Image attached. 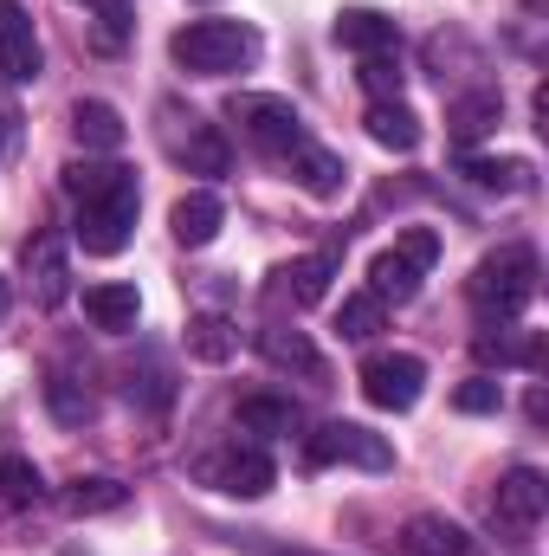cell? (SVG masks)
<instances>
[{
	"mask_svg": "<svg viewBox=\"0 0 549 556\" xmlns=\"http://www.w3.org/2000/svg\"><path fill=\"white\" fill-rule=\"evenodd\" d=\"M537 253L531 247H498V253H485L478 260V273H472V304H478V317L485 324H518L524 311H531V298H537Z\"/></svg>",
	"mask_w": 549,
	"mask_h": 556,
	"instance_id": "1",
	"label": "cell"
},
{
	"mask_svg": "<svg viewBox=\"0 0 549 556\" xmlns=\"http://www.w3.org/2000/svg\"><path fill=\"white\" fill-rule=\"evenodd\" d=\"M253 52H259V33H253L246 20H194V26H181V33L168 39V59H175L181 72H194V78H227V72H240Z\"/></svg>",
	"mask_w": 549,
	"mask_h": 556,
	"instance_id": "2",
	"label": "cell"
},
{
	"mask_svg": "<svg viewBox=\"0 0 549 556\" xmlns=\"http://www.w3.org/2000/svg\"><path fill=\"white\" fill-rule=\"evenodd\" d=\"M433 260H439V233H433V227H408L388 253L369 260V298L408 304L413 291H420V278L433 273Z\"/></svg>",
	"mask_w": 549,
	"mask_h": 556,
	"instance_id": "3",
	"label": "cell"
},
{
	"mask_svg": "<svg viewBox=\"0 0 549 556\" xmlns=\"http://www.w3.org/2000/svg\"><path fill=\"white\" fill-rule=\"evenodd\" d=\"M155 117H162V124H155V130H162V149H168L188 175H227L233 155H227L220 124H207L201 111H181V104H162Z\"/></svg>",
	"mask_w": 549,
	"mask_h": 556,
	"instance_id": "4",
	"label": "cell"
},
{
	"mask_svg": "<svg viewBox=\"0 0 549 556\" xmlns=\"http://www.w3.org/2000/svg\"><path fill=\"white\" fill-rule=\"evenodd\" d=\"M304 459L310 466H362V472H395V446L388 433L362 427V420H330L304 440Z\"/></svg>",
	"mask_w": 549,
	"mask_h": 556,
	"instance_id": "5",
	"label": "cell"
},
{
	"mask_svg": "<svg viewBox=\"0 0 549 556\" xmlns=\"http://www.w3.org/2000/svg\"><path fill=\"white\" fill-rule=\"evenodd\" d=\"M227 117L240 124V137L259 142L266 155H284L291 142H304V117L291 98H272V91H233L227 98Z\"/></svg>",
	"mask_w": 549,
	"mask_h": 556,
	"instance_id": "6",
	"label": "cell"
},
{
	"mask_svg": "<svg viewBox=\"0 0 549 556\" xmlns=\"http://www.w3.org/2000/svg\"><path fill=\"white\" fill-rule=\"evenodd\" d=\"M544 511H549V479L537 466H511L498 479V492H491V531L518 544V538H531L544 525Z\"/></svg>",
	"mask_w": 549,
	"mask_h": 556,
	"instance_id": "7",
	"label": "cell"
},
{
	"mask_svg": "<svg viewBox=\"0 0 549 556\" xmlns=\"http://www.w3.org/2000/svg\"><path fill=\"white\" fill-rule=\"evenodd\" d=\"M137 181L130 188H117V194H98V201H78V247L85 253H98V260H111V253H124L130 247V233H137Z\"/></svg>",
	"mask_w": 549,
	"mask_h": 556,
	"instance_id": "8",
	"label": "cell"
},
{
	"mask_svg": "<svg viewBox=\"0 0 549 556\" xmlns=\"http://www.w3.org/2000/svg\"><path fill=\"white\" fill-rule=\"evenodd\" d=\"M420 389H426V363L408 356V350H382V356L362 363V395L382 415H408L413 402H420Z\"/></svg>",
	"mask_w": 549,
	"mask_h": 556,
	"instance_id": "9",
	"label": "cell"
},
{
	"mask_svg": "<svg viewBox=\"0 0 549 556\" xmlns=\"http://www.w3.org/2000/svg\"><path fill=\"white\" fill-rule=\"evenodd\" d=\"M214 492H227V498H266L272 492V459L259 453V446H227V453H214V459H201L194 466Z\"/></svg>",
	"mask_w": 549,
	"mask_h": 556,
	"instance_id": "10",
	"label": "cell"
},
{
	"mask_svg": "<svg viewBox=\"0 0 549 556\" xmlns=\"http://www.w3.org/2000/svg\"><path fill=\"white\" fill-rule=\"evenodd\" d=\"M39 33H33V13L20 0H0V72L13 85H33L39 78Z\"/></svg>",
	"mask_w": 549,
	"mask_h": 556,
	"instance_id": "11",
	"label": "cell"
},
{
	"mask_svg": "<svg viewBox=\"0 0 549 556\" xmlns=\"http://www.w3.org/2000/svg\"><path fill=\"white\" fill-rule=\"evenodd\" d=\"M26 291H33L39 311H59V304H65L72 266H65V240H59V233H39V240L26 247Z\"/></svg>",
	"mask_w": 549,
	"mask_h": 556,
	"instance_id": "12",
	"label": "cell"
},
{
	"mask_svg": "<svg viewBox=\"0 0 549 556\" xmlns=\"http://www.w3.org/2000/svg\"><path fill=\"white\" fill-rule=\"evenodd\" d=\"M330 278H336V260H330V253H310V260H291V266H278L266 291H272L278 304L304 311V304H323V298H330Z\"/></svg>",
	"mask_w": 549,
	"mask_h": 556,
	"instance_id": "13",
	"label": "cell"
},
{
	"mask_svg": "<svg viewBox=\"0 0 549 556\" xmlns=\"http://www.w3.org/2000/svg\"><path fill=\"white\" fill-rule=\"evenodd\" d=\"M401 551L408 556H472V538H465L459 518H446V511H420V518L401 525Z\"/></svg>",
	"mask_w": 549,
	"mask_h": 556,
	"instance_id": "14",
	"label": "cell"
},
{
	"mask_svg": "<svg viewBox=\"0 0 549 556\" xmlns=\"http://www.w3.org/2000/svg\"><path fill=\"white\" fill-rule=\"evenodd\" d=\"M336 46H349L356 59L401 52V39H395V20H388V13H375V7H343V13H336Z\"/></svg>",
	"mask_w": 549,
	"mask_h": 556,
	"instance_id": "15",
	"label": "cell"
},
{
	"mask_svg": "<svg viewBox=\"0 0 549 556\" xmlns=\"http://www.w3.org/2000/svg\"><path fill=\"white\" fill-rule=\"evenodd\" d=\"M259 356H266L272 369L304 376V382H323V356H317V343H310L304 330H291V324H266V330H259Z\"/></svg>",
	"mask_w": 549,
	"mask_h": 556,
	"instance_id": "16",
	"label": "cell"
},
{
	"mask_svg": "<svg viewBox=\"0 0 549 556\" xmlns=\"http://www.w3.org/2000/svg\"><path fill=\"white\" fill-rule=\"evenodd\" d=\"M220 220H227V207H220V194H207V188H194V194H181V201L168 207V227H175L181 247H214V240H220Z\"/></svg>",
	"mask_w": 549,
	"mask_h": 556,
	"instance_id": "17",
	"label": "cell"
},
{
	"mask_svg": "<svg viewBox=\"0 0 549 556\" xmlns=\"http://www.w3.org/2000/svg\"><path fill=\"white\" fill-rule=\"evenodd\" d=\"M291 175H297V188H310L317 201H330V194H343V162L330 155V149H317V142L304 137V142H291L284 155H278Z\"/></svg>",
	"mask_w": 549,
	"mask_h": 556,
	"instance_id": "18",
	"label": "cell"
},
{
	"mask_svg": "<svg viewBox=\"0 0 549 556\" xmlns=\"http://www.w3.org/2000/svg\"><path fill=\"white\" fill-rule=\"evenodd\" d=\"M472 350H478V363H498V369H544V337H518L511 324H485L478 337H472Z\"/></svg>",
	"mask_w": 549,
	"mask_h": 556,
	"instance_id": "19",
	"label": "cell"
},
{
	"mask_svg": "<svg viewBox=\"0 0 549 556\" xmlns=\"http://www.w3.org/2000/svg\"><path fill=\"white\" fill-rule=\"evenodd\" d=\"M85 317H91L98 330H111V337L137 330V317H142L137 285H91V291H85Z\"/></svg>",
	"mask_w": 549,
	"mask_h": 556,
	"instance_id": "20",
	"label": "cell"
},
{
	"mask_svg": "<svg viewBox=\"0 0 549 556\" xmlns=\"http://www.w3.org/2000/svg\"><path fill=\"white\" fill-rule=\"evenodd\" d=\"M240 427L246 433H266V440H291L304 427V408L291 395H246L240 402Z\"/></svg>",
	"mask_w": 549,
	"mask_h": 556,
	"instance_id": "21",
	"label": "cell"
},
{
	"mask_svg": "<svg viewBox=\"0 0 549 556\" xmlns=\"http://www.w3.org/2000/svg\"><path fill=\"white\" fill-rule=\"evenodd\" d=\"M59 505H65L72 518H104V511H124V505H130V485H124V479L91 472V479H72Z\"/></svg>",
	"mask_w": 549,
	"mask_h": 556,
	"instance_id": "22",
	"label": "cell"
},
{
	"mask_svg": "<svg viewBox=\"0 0 549 556\" xmlns=\"http://www.w3.org/2000/svg\"><path fill=\"white\" fill-rule=\"evenodd\" d=\"M369 137L382 142V149H395V155H408V149H420V117H413L401 98H382V104H369Z\"/></svg>",
	"mask_w": 549,
	"mask_h": 556,
	"instance_id": "23",
	"label": "cell"
},
{
	"mask_svg": "<svg viewBox=\"0 0 549 556\" xmlns=\"http://www.w3.org/2000/svg\"><path fill=\"white\" fill-rule=\"evenodd\" d=\"M446 124H452V142L465 149V142H478L485 130H498V124H505V98H498V91H465V98L452 104V117H446Z\"/></svg>",
	"mask_w": 549,
	"mask_h": 556,
	"instance_id": "24",
	"label": "cell"
},
{
	"mask_svg": "<svg viewBox=\"0 0 549 556\" xmlns=\"http://www.w3.org/2000/svg\"><path fill=\"white\" fill-rule=\"evenodd\" d=\"M137 175L124 168V162H65V194L72 201H98V194H117V188H130Z\"/></svg>",
	"mask_w": 549,
	"mask_h": 556,
	"instance_id": "25",
	"label": "cell"
},
{
	"mask_svg": "<svg viewBox=\"0 0 549 556\" xmlns=\"http://www.w3.org/2000/svg\"><path fill=\"white\" fill-rule=\"evenodd\" d=\"M72 137L85 142V149H124V117L104 98H78L72 104Z\"/></svg>",
	"mask_w": 549,
	"mask_h": 556,
	"instance_id": "26",
	"label": "cell"
},
{
	"mask_svg": "<svg viewBox=\"0 0 549 556\" xmlns=\"http://www.w3.org/2000/svg\"><path fill=\"white\" fill-rule=\"evenodd\" d=\"M233 350H240V330H233L227 317H214V311L188 317V356H201V363H227Z\"/></svg>",
	"mask_w": 549,
	"mask_h": 556,
	"instance_id": "27",
	"label": "cell"
},
{
	"mask_svg": "<svg viewBox=\"0 0 549 556\" xmlns=\"http://www.w3.org/2000/svg\"><path fill=\"white\" fill-rule=\"evenodd\" d=\"M46 408L65 420V427H85V420L98 415V395H91L78 376H52V382H46Z\"/></svg>",
	"mask_w": 549,
	"mask_h": 556,
	"instance_id": "28",
	"label": "cell"
},
{
	"mask_svg": "<svg viewBox=\"0 0 549 556\" xmlns=\"http://www.w3.org/2000/svg\"><path fill=\"white\" fill-rule=\"evenodd\" d=\"M0 498L7 505H39L46 498V479L26 453H0Z\"/></svg>",
	"mask_w": 549,
	"mask_h": 556,
	"instance_id": "29",
	"label": "cell"
},
{
	"mask_svg": "<svg viewBox=\"0 0 549 556\" xmlns=\"http://www.w3.org/2000/svg\"><path fill=\"white\" fill-rule=\"evenodd\" d=\"M459 175L478 181V188H524L531 181V162H491V155H459Z\"/></svg>",
	"mask_w": 549,
	"mask_h": 556,
	"instance_id": "30",
	"label": "cell"
},
{
	"mask_svg": "<svg viewBox=\"0 0 549 556\" xmlns=\"http://www.w3.org/2000/svg\"><path fill=\"white\" fill-rule=\"evenodd\" d=\"M336 330H343V343H369V337L382 330V298H369V291L343 298V311H336Z\"/></svg>",
	"mask_w": 549,
	"mask_h": 556,
	"instance_id": "31",
	"label": "cell"
},
{
	"mask_svg": "<svg viewBox=\"0 0 549 556\" xmlns=\"http://www.w3.org/2000/svg\"><path fill=\"white\" fill-rule=\"evenodd\" d=\"M362 91L382 104V98H401V52H375V59H362Z\"/></svg>",
	"mask_w": 549,
	"mask_h": 556,
	"instance_id": "32",
	"label": "cell"
},
{
	"mask_svg": "<svg viewBox=\"0 0 549 556\" xmlns=\"http://www.w3.org/2000/svg\"><path fill=\"white\" fill-rule=\"evenodd\" d=\"M498 402H505V395H498L491 376H472L465 389H452V408H459V415H498Z\"/></svg>",
	"mask_w": 549,
	"mask_h": 556,
	"instance_id": "33",
	"label": "cell"
},
{
	"mask_svg": "<svg viewBox=\"0 0 549 556\" xmlns=\"http://www.w3.org/2000/svg\"><path fill=\"white\" fill-rule=\"evenodd\" d=\"M233 544H246V551H259V556H310V551H284V544H266V538H233Z\"/></svg>",
	"mask_w": 549,
	"mask_h": 556,
	"instance_id": "34",
	"label": "cell"
}]
</instances>
